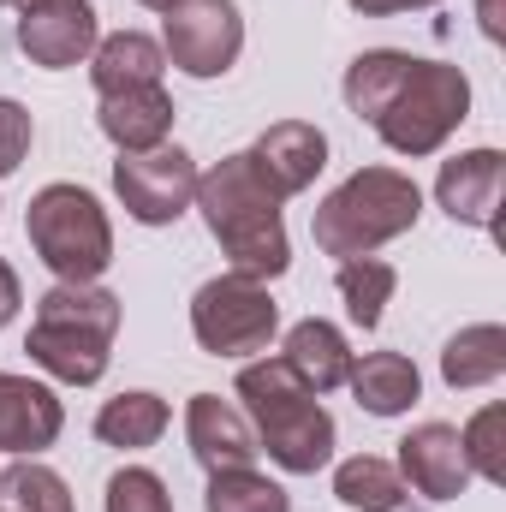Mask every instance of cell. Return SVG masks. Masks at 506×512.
<instances>
[{"instance_id": "6da1fadb", "label": "cell", "mask_w": 506, "mask_h": 512, "mask_svg": "<svg viewBox=\"0 0 506 512\" xmlns=\"http://www.w3.org/2000/svg\"><path fill=\"white\" fill-rule=\"evenodd\" d=\"M197 209L215 233V245L227 256L233 274L251 280H280L292 268L286 245V221H280V197L268 191V179L256 173L251 149L221 155L209 173H197Z\"/></svg>"}, {"instance_id": "7a4b0ae2", "label": "cell", "mask_w": 506, "mask_h": 512, "mask_svg": "<svg viewBox=\"0 0 506 512\" xmlns=\"http://www.w3.org/2000/svg\"><path fill=\"white\" fill-rule=\"evenodd\" d=\"M120 298L96 280H54L36 298V322L24 334V352L42 376L66 387H96L108 376L114 358V334H120Z\"/></svg>"}, {"instance_id": "3957f363", "label": "cell", "mask_w": 506, "mask_h": 512, "mask_svg": "<svg viewBox=\"0 0 506 512\" xmlns=\"http://www.w3.org/2000/svg\"><path fill=\"white\" fill-rule=\"evenodd\" d=\"M239 399H245V417L256 429V453H268L280 471L292 477H316L334 447H340V429L334 417L322 411V393L292 376L286 358H256L239 370Z\"/></svg>"}, {"instance_id": "277c9868", "label": "cell", "mask_w": 506, "mask_h": 512, "mask_svg": "<svg viewBox=\"0 0 506 512\" xmlns=\"http://www.w3.org/2000/svg\"><path fill=\"white\" fill-rule=\"evenodd\" d=\"M423 215V191L411 173L399 167H358L346 185H334L316 215H310V233L328 256H376L381 245L405 239Z\"/></svg>"}, {"instance_id": "5b68a950", "label": "cell", "mask_w": 506, "mask_h": 512, "mask_svg": "<svg viewBox=\"0 0 506 512\" xmlns=\"http://www.w3.org/2000/svg\"><path fill=\"white\" fill-rule=\"evenodd\" d=\"M471 120V78L447 60H405V72L393 78V90L381 96V108L370 114L376 137L393 155H435L453 131Z\"/></svg>"}, {"instance_id": "8992f818", "label": "cell", "mask_w": 506, "mask_h": 512, "mask_svg": "<svg viewBox=\"0 0 506 512\" xmlns=\"http://www.w3.org/2000/svg\"><path fill=\"white\" fill-rule=\"evenodd\" d=\"M24 233H30V251L42 256V268L54 280H102L108 262H114V221L108 209L96 203V191L84 185H42L24 209Z\"/></svg>"}, {"instance_id": "52a82bcc", "label": "cell", "mask_w": 506, "mask_h": 512, "mask_svg": "<svg viewBox=\"0 0 506 512\" xmlns=\"http://www.w3.org/2000/svg\"><path fill=\"white\" fill-rule=\"evenodd\" d=\"M280 328V304L268 298V280H251V274H215L197 286L191 298V334L209 358H251V352H268Z\"/></svg>"}, {"instance_id": "ba28073f", "label": "cell", "mask_w": 506, "mask_h": 512, "mask_svg": "<svg viewBox=\"0 0 506 512\" xmlns=\"http://www.w3.org/2000/svg\"><path fill=\"white\" fill-rule=\"evenodd\" d=\"M161 54L185 78H227L245 54L239 0H179L161 12Z\"/></svg>"}, {"instance_id": "9c48e42d", "label": "cell", "mask_w": 506, "mask_h": 512, "mask_svg": "<svg viewBox=\"0 0 506 512\" xmlns=\"http://www.w3.org/2000/svg\"><path fill=\"white\" fill-rule=\"evenodd\" d=\"M114 191H120V203H126V215L137 227H173L197 203V161L179 143L120 155L114 161Z\"/></svg>"}, {"instance_id": "30bf717a", "label": "cell", "mask_w": 506, "mask_h": 512, "mask_svg": "<svg viewBox=\"0 0 506 512\" xmlns=\"http://www.w3.org/2000/svg\"><path fill=\"white\" fill-rule=\"evenodd\" d=\"M102 42V18L90 0H36L24 6L18 18V48L30 66H48V72H66V66H84Z\"/></svg>"}, {"instance_id": "8fae6325", "label": "cell", "mask_w": 506, "mask_h": 512, "mask_svg": "<svg viewBox=\"0 0 506 512\" xmlns=\"http://www.w3.org/2000/svg\"><path fill=\"white\" fill-rule=\"evenodd\" d=\"M501 185H506L501 149H465V155L441 161L435 203L447 209V221L477 227V233H495V221H501Z\"/></svg>"}, {"instance_id": "7c38bea8", "label": "cell", "mask_w": 506, "mask_h": 512, "mask_svg": "<svg viewBox=\"0 0 506 512\" xmlns=\"http://www.w3.org/2000/svg\"><path fill=\"white\" fill-rule=\"evenodd\" d=\"M393 471H399L405 489H417L423 501H459L465 483H471V465H465V447H459V429H453V423H417V429L399 441Z\"/></svg>"}, {"instance_id": "4fadbf2b", "label": "cell", "mask_w": 506, "mask_h": 512, "mask_svg": "<svg viewBox=\"0 0 506 512\" xmlns=\"http://www.w3.org/2000/svg\"><path fill=\"white\" fill-rule=\"evenodd\" d=\"M60 429H66V405L54 387L0 370V453L36 459L42 447L60 441Z\"/></svg>"}, {"instance_id": "5bb4252c", "label": "cell", "mask_w": 506, "mask_h": 512, "mask_svg": "<svg viewBox=\"0 0 506 512\" xmlns=\"http://www.w3.org/2000/svg\"><path fill=\"white\" fill-rule=\"evenodd\" d=\"M251 161H256V173L268 179V191L286 203V197L310 191L316 173L328 167V137L310 120H280V126H268L251 143Z\"/></svg>"}, {"instance_id": "9a60e30c", "label": "cell", "mask_w": 506, "mask_h": 512, "mask_svg": "<svg viewBox=\"0 0 506 512\" xmlns=\"http://www.w3.org/2000/svg\"><path fill=\"white\" fill-rule=\"evenodd\" d=\"M185 441H191V459L203 471H233V465H251L256 459L251 417L233 399H221V393H191V405H185Z\"/></svg>"}, {"instance_id": "2e32d148", "label": "cell", "mask_w": 506, "mask_h": 512, "mask_svg": "<svg viewBox=\"0 0 506 512\" xmlns=\"http://www.w3.org/2000/svg\"><path fill=\"white\" fill-rule=\"evenodd\" d=\"M96 126L120 155H143L161 149L173 131V96L161 84H131V90H108L96 102Z\"/></svg>"}, {"instance_id": "e0dca14e", "label": "cell", "mask_w": 506, "mask_h": 512, "mask_svg": "<svg viewBox=\"0 0 506 512\" xmlns=\"http://www.w3.org/2000/svg\"><path fill=\"white\" fill-rule=\"evenodd\" d=\"M280 358L292 364V376L310 387V393H334V387H346V376H352V346H346V334H340L334 322H322V316L292 322Z\"/></svg>"}, {"instance_id": "ac0fdd59", "label": "cell", "mask_w": 506, "mask_h": 512, "mask_svg": "<svg viewBox=\"0 0 506 512\" xmlns=\"http://www.w3.org/2000/svg\"><path fill=\"white\" fill-rule=\"evenodd\" d=\"M346 387H352V399L370 417H405L423 399V376H417V364L405 352H364V358H352Z\"/></svg>"}, {"instance_id": "d6986e66", "label": "cell", "mask_w": 506, "mask_h": 512, "mask_svg": "<svg viewBox=\"0 0 506 512\" xmlns=\"http://www.w3.org/2000/svg\"><path fill=\"white\" fill-rule=\"evenodd\" d=\"M161 72H167V54H161V42L143 36V30H114V36H102L96 54H90V84H96V96L131 90V84H161Z\"/></svg>"}, {"instance_id": "ffe728a7", "label": "cell", "mask_w": 506, "mask_h": 512, "mask_svg": "<svg viewBox=\"0 0 506 512\" xmlns=\"http://www.w3.org/2000/svg\"><path fill=\"white\" fill-rule=\"evenodd\" d=\"M167 423H173L167 399L149 393V387H131V393L108 399V405L96 411V441H102V447H120V453H143V447H155V441L167 435Z\"/></svg>"}, {"instance_id": "44dd1931", "label": "cell", "mask_w": 506, "mask_h": 512, "mask_svg": "<svg viewBox=\"0 0 506 512\" xmlns=\"http://www.w3.org/2000/svg\"><path fill=\"white\" fill-rule=\"evenodd\" d=\"M506 370V328L501 322H471L441 346V382L453 387H489Z\"/></svg>"}, {"instance_id": "7402d4cb", "label": "cell", "mask_w": 506, "mask_h": 512, "mask_svg": "<svg viewBox=\"0 0 506 512\" xmlns=\"http://www.w3.org/2000/svg\"><path fill=\"white\" fill-rule=\"evenodd\" d=\"M334 495L358 512H399L411 489H405V477L393 471V459H381V453H352V459L334 465Z\"/></svg>"}, {"instance_id": "603a6c76", "label": "cell", "mask_w": 506, "mask_h": 512, "mask_svg": "<svg viewBox=\"0 0 506 512\" xmlns=\"http://www.w3.org/2000/svg\"><path fill=\"white\" fill-rule=\"evenodd\" d=\"M334 286H340V304H346V316L358 328H381V310H387V298L399 286V268L381 262V256H346Z\"/></svg>"}, {"instance_id": "cb8c5ba5", "label": "cell", "mask_w": 506, "mask_h": 512, "mask_svg": "<svg viewBox=\"0 0 506 512\" xmlns=\"http://www.w3.org/2000/svg\"><path fill=\"white\" fill-rule=\"evenodd\" d=\"M203 512H292V495L256 465H233V471H209Z\"/></svg>"}, {"instance_id": "d4e9b609", "label": "cell", "mask_w": 506, "mask_h": 512, "mask_svg": "<svg viewBox=\"0 0 506 512\" xmlns=\"http://www.w3.org/2000/svg\"><path fill=\"white\" fill-rule=\"evenodd\" d=\"M405 60H411L405 48H370V54H358V60L346 66V84H340V90H346V108H352L358 120H370L381 108V96L393 90V78L405 72Z\"/></svg>"}, {"instance_id": "484cf974", "label": "cell", "mask_w": 506, "mask_h": 512, "mask_svg": "<svg viewBox=\"0 0 506 512\" xmlns=\"http://www.w3.org/2000/svg\"><path fill=\"white\" fill-rule=\"evenodd\" d=\"M0 495L12 512H72V489L60 471L36 465V459H18L12 471H0Z\"/></svg>"}, {"instance_id": "4316f807", "label": "cell", "mask_w": 506, "mask_h": 512, "mask_svg": "<svg viewBox=\"0 0 506 512\" xmlns=\"http://www.w3.org/2000/svg\"><path fill=\"white\" fill-rule=\"evenodd\" d=\"M501 423L506 411L501 405H483L465 429H459V447H465V465H471V477H483V483H506V459H501Z\"/></svg>"}, {"instance_id": "83f0119b", "label": "cell", "mask_w": 506, "mask_h": 512, "mask_svg": "<svg viewBox=\"0 0 506 512\" xmlns=\"http://www.w3.org/2000/svg\"><path fill=\"white\" fill-rule=\"evenodd\" d=\"M102 512H173V495L155 471L143 465H126L108 477V495H102Z\"/></svg>"}, {"instance_id": "f1b7e54d", "label": "cell", "mask_w": 506, "mask_h": 512, "mask_svg": "<svg viewBox=\"0 0 506 512\" xmlns=\"http://www.w3.org/2000/svg\"><path fill=\"white\" fill-rule=\"evenodd\" d=\"M30 137H36V126H30V108H24V102H12V96H0V179L24 167Z\"/></svg>"}, {"instance_id": "f546056e", "label": "cell", "mask_w": 506, "mask_h": 512, "mask_svg": "<svg viewBox=\"0 0 506 512\" xmlns=\"http://www.w3.org/2000/svg\"><path fill=\"white\" fill-rule=\"evenodd\" d=\"M352 12L364 18H399V12H423V6H441V0H346Z\"/></svg>"}, {"instance_id": "4dcf8cb0", "label": "cell", "mask_w": 506, "mask_h": 512, "mask_svg": "<svg viewBox=\"0 0 506 512\" xmlns=\"http://www.w3.org/2000/svg\"><path fill=\"white\" fill-rule=\"evenodd\" d=\"M18 304H24V286H18V274H12V262L0 256V328L18 316Z\"/></svg>"}, {"instance_id": "1f68e13d", "label": "cell", "mask_w": 506, "mask_h": 512, "mask_svg": "<svg viewBox=\"0 0 506 512\" xmlns=\"http://www.w3.org/2000/svg\"><path fill=\"white\" fill-rule=\"evenodd\" d=\"M483 30H489V36H501V18H495V0H483Z\"/></svg>"}, {"instance_id": "d6a6232c", "label": "cell", "mask_w": 506, "mask_h": 512, "mask_svg": "<svg viewBox=\"0 0 506 512\" xmlns=\"http://www.w3.org/2000/svg\"><path fill=\"white\" fill-rule=\"evenodd\" d=\"M137 6H149V12H167V6H179V0H137Z\"/></svg>"}, {"instance_id": "836d02e7", "label": "cell", "mask_w": 506, "mask_h": 512, "mask_svg": "<svg viewBox=\"0 0 506 512\" xmlns=\"http://www.w3.org/2000/svg\"><path fill=\"white\" fill-rule=\"evenodd\" d=\"M0 512H12V507H0Z\"/></svg>"}, {"instance_id": "e575fe53", "label": "cell", "mask_w": 506, "mask_h": 512, "mask_svg": "<svg viewBox=\"0 0 506 512\" xmlns=\"http://www.w3.org/2000/svg\"><path fill=\"white\" fill-rule=\"evenodd\" d=\"M0 6H6V0H0Z\"/></svg>"}]
</instances>
